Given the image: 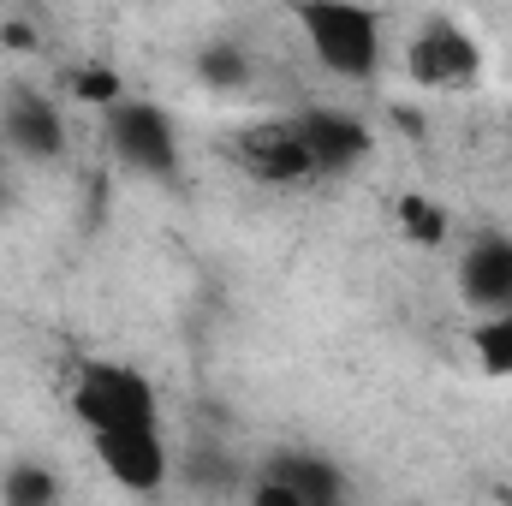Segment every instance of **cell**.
I'll return each mask as SVG.
<instances>
[{
	"label": "cell",
	"instance_id": "cell-7",
	"mask_svg": "<svg viewBox=\"0 0 512 506\" xmlns=\"http://www.w3.org/2000/svg\"><path fill=\"white\" fill-rule=\"evenodd\" d=\"M102 471L126 489V495H155L167 483V441H161V423H137V429H108V435H90Z\"/></svg>",
	"mask_w": 512,
	"mask_h": 506
},
{
	"label": "cell",
	"instance_id": "cell-1",
	"mask_svg": "<svg viewBox=\"0 0 512 506\" xmlns=\"http://www.w3.org/2000/svg\"><path fill=\"white\" fill-rule=\"evenodd\" d=\"M298 30L328 78L370 84L382 72V12H370V6H298Z\"/></svg>",
	"mask_w": 512,
	"mask_h": 506
},
{
	"label": "cell",
	"instance_id": "cell-9",
	"mask_svg": "<svg viewBox=\"0 0 512 506\" xmlns=\"http://www.w3.org/2000/svg\"><path fill=\"white\" fill-rule=\"evenodd\" d=\"M256 483H274L280 495H292L298 506H346V471L310 447H286V453H268Z\"/></svg>",
	"mask_w": 512,
	"mask_h": 506
},
{
	"label": "cell",
	"instance_id": "cell-10",
	"mask_svg": "<svg viewBox=\"0 0 512 506\" xmlns=\"http://www.w3.org/2000/svg\"><path fill=\"white\" fill-rule=\"evenodd\" d=\"M0 137L12 155L24 161H60L66 155V126H60V108L36 90H12L0 102Z\"/></svg>",
	"mask_w": 512,
	"mask_h": 506
},
{
	"label": "cell",
	"instance_id": "cell-4",
	"mask_svg": "<svg viewBox=\"0 0 512 506\" xmlns=\"http://www.w3.org/2000/svg\"><path fill=\"white\" fill-rule=\"evenodd\" d=\"M405 78L417 90H477L483 84V42L459 24V18H429L411 42H405Z\"/></svg>",
	"mask_w": 512,
	"mask_h": 506
},
{
	"label": "cell",
	"instance_id": "cell-6",
	"mask_svg": "<svg viewBox=\"0 0 512 506\" xmlns=\"http://www.w3.org/2000/svg\"><path fill=\"white\" fill-rule=\"evenodd\" d=\"M292 126H298V143L316 161V179H340V173H352L376 155L370 126L346 108H304V114H292Z\"/></svg>",
	"mask_w": 512,
	"mask_h": 506
},
{
	"label": "cell",
	"instance_id": "cell-12",
	"mask_svg": "<svg viewBox=\"0 0 512 506\" xmlns=\"http://www.w3.org/2000/svg\"><path fill=\"white\" fill-rule=\"evenodd\" d=\"M471 352H477V370L495 381H512V310L507 316H483L471 328Z\"/></svg>",
	"mask_w": 512,
	"mask_h": 506
},
{
	"label": "cell",
	"instance_id": "cell-16",
	"mask_svg": "<svg viewBox=\"0 0 512 506\" xmlns=\"http://www.w3.org/2000/svg\"><path fill=\"white\" fill-rule=\"evenodd\" d=\"M251 506H298V501H292V495H280L274 483H256V489H251Z\"/></svg>",
	"mask_w": 512,
	"mask_h": 506
},
{
	"label": "cell",
	"instance_id": "cell-15",
	"mask_svg": "<svg viewBox=\"0 0 512 506\" xmlns=\"http://www.w3.org/2000/svg\"><path fill=\"white\" fill-rule=\"evenodd\" d=\"M66 84H72V96L90 102V108H114V102H126V84H120L114 66H72Z\"/></svg>",
	"mask_w": 512,
	"mask_h": 506
},
{
	"label": "cell",
	"instance_id": "cell-11",
	"mask_svg": "<svg viewBox=\"0 0 512 506\" xmlns=\"http://www.w3.org/2000/svg\"><path fill=\"white\" fill-rule=\"evenodd\" d=\"M0 506H60V477L36 459H18L0 477Z\"/></svg>",
	"mask_w": 512,
	"mask_h": 506
},
{
	"label": "cell",
	"instance_id": "cell-14",
	"mask_svg": "<svg viewBox=\"0 0 512 506\" xmlns=\"http://www.w3.org/2000/svg\"><path fill=\"white\" fill-rule=\"evenodd\" d=\"M399 233H405L411 245H423V251H429V245H441V239H447V215H441L429 197H417V191H411V197H399Z\"/></svg>",
	"mask_w": 512,
	"mask_h": 506
},
{
	"label": "cell",
	"instance_id": "cell-5",
	"mask_svg": "<svg viewBox=\"0 0 512 506\" xmlns=\"http://www.w3.org/2000/svg\"><path fill=\"white\" fill-rule=\"evenodd\" d=\"M227 155L245 179H262V185H316V161L310 149L298 143V126L292 120H251L227 137Z\"/></svg>",
	"mask_w": 512,
	"mask_h": 506
},
{
	"label": "cell",
	"instance_id": "cell-3",
	"mask_svg": "<svg viewBox=\"0 0 512 506\" xmlns=\"http://www.w3.org/2000/svg\"><path fill=\"white\" fill-rule=\"evenodd\" d=\"M102 143H108V155L137 173V179H155V185H179V173H185V155H179V131L173 120L155 108V102H114L108 108V120H102Z\"/></svg>",
	"mask_w": 512,
	"mask_h": 506
},
{
	"label": "cell",
	"instance_id": "cell-17",
	"mask_svg": "<svg viewBox=\"0 0 512 506\" xmlns=\"http://www.w3.org/2000/svg\"><path fill=\"white\" fill-rule=\"evenodd\" d=\"M0 209H6V179H0Z\"/></svg>",
	"mask_w": 512,
	"mask_h": 506
},
{
	"label": "cell",
	"instance_id": "cell-13",
	"mask_svg": "<svg viewBox=\"0 0 512 506\" xmlns=\"http://www.w3.org/2000/svg\"><path fill=\"white\" fill-rule=\"evenodd\" d=\"M197 78H203L209 90H245L256 72H251V54H245L239 42H209V48L197 54Z\"/></svg>",
	"mask_w": 512,
	"mask_h": 506
},
{
	"label": "cell",
	"instance_id": "cell-8",
	"mask_svg": "<svg viewBox=\"0 0 512 506\" xmlns=\"http://www.w3.org/2000/svg\"><path fill=\"white\" fill-rule=\"evenodd\" d=\"M459 298L483 316H507L512 310V239L507 233H483L459 251Z\"/></svg>",
	"mask_w": 512,
	"mask_h": 506
},
{
	"label": "cell",
	"instance_id": "cell-2",
	"mask_svg": "<svg viewBox=\"0 0 512 506\" xmlns=\"http://www.w3.org/2000/svg\"><path fill=\"white\" fill-rule=\"evenodd\" d=\"M72 417L84 423V435H108V429H137V423H161V399L143 370L114 364V358H96L72 376L66 393Z\"/></svg>",
	"mask_w": 512,
	"mask_h": 506
}]
</instances>
